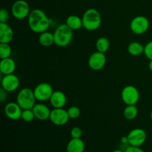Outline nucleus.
Masks as SVG:
<instances>
[{
    "label": "nucleus",
    "instance_id": "2",
    "mask_svg": "<svg viewBox=\"0 0 152 152\" xmlns=\"http://www.w3.org/2000/svg\"><path fill=\"white\" fill-rule=\"evenodd\" d=\"M83 28L88 31H94L99 28L102 24L100 13L95 8H89L83 15Z\"/></svg>",
    "mask_w": 152,
    "mask_h": 152
},
{
    "label": "nucleus",
    "instance_id": "19",
    "mask_svg": "<svg viewBox=\"0 0 152 152\" xmlns=\"http://www.w3.org/2000/svg\"><path fill=\"white\" fill-rule=\"evenodd\" d=\"M65 24L73 31H77L83 28V19L77 15H70L69 16H68Z\"/></svg>",
    "mask_w": 152,
    "mask_h": 152
},
{
    "label": "nucleus",
    "instance_id": "14",
    "mask_svg": "<svg viewBox=\"0 0 152 152\" xmlns=\"http://www.w3.org/2000/svg\"><path fill=\"white\" fill-rule=\"evenodd\" d=\"M35 114L36 119L41 121H45L50 118V112L51 111L50 108L48 107V105H45L43 103L36 104L32 108Z\"/></svg>",
    "mask_w": 152,
    "mask_h": 152
},
{
    "label": "nucleus",
    "instance_id": "20",
    "mask_svg": "<svg viewBox=\"0 0 152 152\" xmlns=\"http://www.w3.org/2000/svg\"><path fill=\"white\" fill-rule=\"evenodd\" d=\"M39 42L43 47H50L54 44V36L49 31H45L39 36Z\"/></svg>",
    "mask_w": 152,
    "mask_h": 152
},
{
    "label": "nucleus",
    "instance_id": "6",
    "mask_svg": "<svg viewBox=\"0 0 152 152\" xmlns=\"http://www.w3.org/2000/svg\"><path fill=\"white\" fill-rule=\"evenodd\" d=\"M121 99L126 105H136L140 100V92L134 86H126L121 92Z\"/></svg>",
    "mask_w": 152,
    "mask_h": 152
},
{
    "label": "nucleus",
    "instance_id": "30",
    "mask_svg": "<svg viewBox=\"0 0 152 152\" xmlns=\"http://www.w3.org/2000/svg\"><path fill=\"white\" fill-rule=\"evenodd\" d=\"M125 152H145L140 147L133 146V145H128L124 150Z\"/></svg>",
    "mask_w": 152,
    "mask_h": 152
},
{
    "label": "nucleus",
    "instance_id": "29",
    "mask_svg": "<svg viewBox=\"0 0 152 152\" xmlns=\"http://www.w3.org/2000/svg\"><path fill=\"white\" fill-rule=\"evenodd\" d=\"M71 136L72 138H75V139H78V138H81L82 135H83V132L82 129L80 127H74L71 130Z\"/></svg>",
    "mask_w": 152,
    "mask_h": 152
},
{
    "label": "nucleus",
    "instance_id": "4",
    "mask_svg": "<svg viewBox=\"0 0 152 152\" xmlns=\"http://www.w3.org/2000/svg\"><path fill=\"white\" fill-rule=\"evenodd\" d=\"M36 99L34 90L29 88L21 89L16 96V102L22 109H32L36 105Z\"/></svg>",
    "mask_w": 152,
    "mask_h": 152
},
{
    "label": "nucleus",
    "instance_id": "27",
    "mask_svg": "<svg viewBox=\"0 0 152 152\" xmlns=\"http://www.w3.org/2000/svg\"><path fill=\"white\" fill-rule=\"evenodd\" d=\"M144 55L149 60H152V40L148 42L144 47Z\"/></svg>",
    "mask_w": 152,
    "mask_h": 152
},
{
    "label": "nucleus",
    "instance_id": "5",
    "mask_svg": "<svg viewBox=\"0 0 152 152\" xmlns=\"http://www.w3.org/2000/svg\"><path fill=\"white\" fill-rule=\"evenodd\" d=\"M29 4L25 0H16L11 7V13L13 17L19 20L28 17L31 13Z\"/></svg>",
    "mask_w": 152,
    "mask_h": 152
},
{
    "label": "nucleus",
    "instance_id": "26",
    "mask_svg": "<svg viewBox=\"0 0 152 152\" xmlns=\"http://www.w3.org/2000/svg\"><path fill=\"white\" fill-rule=\"evenodd\" d=\"M68 116H69L70 119L71 120H75V119H77L81 114V111H80V108L77 106H71L68 108Z\"/></svg>",
    "mask_w": 152,
    "mask_h": 152
},
{
    "label": "nucleus",
    "instance_id": "23",
    "mask_svg": "<svg viewBox=\"0 0 152 152\" xmlns=\"http://www.w3.org/2000/svg\"><path fill=\"white\" fill-rule=\"evenodd\" d=\"M138 108L136 105H127L123 111V116L128 120H133L137 117Z\"/></svg>",
    "mask_w": 152,
    "mask_h": 152
},
{
    "label": "nucleus",
    "instance_id": "17",
    "mask_svg": "<svg viewBox=\"0 0 152 152\" xmlns=\"http://www.w3.org/2000/svg\"><path fill=\"white\" fill-rule=\"evenodd\" d=\"M16 68V62L12 58H6V59H1L0 61V71L3 75L13 74Z\"/></svg>",
    "mask_w": 152,
    "mask_h": 152
},
{
    "label": "nucleus",
    "instance_id": "1",
    "mask_svg": "<svg viewBox=\"0 0 152 152\" xmlns=\"http://www.w3.org/2000/svg\"><path fill=\"white\" fill-rule=\"evenodd\" d=\"M28 26L33 32L42 34L47 31L51 25V19L41 9H34L28 17Z\"/></svg>",
    "mask_w": 152,
    "mask_h": 152
},
{
    "label": "nucleus",
    "instance_id": "9",
    "mask_svg": "<svg viewBox=\"0 0 152 152\" xmlns=\"http://www.w3.org/2000/svg\"><path fill=\"white\" fill-rule=\"evenodd\" d=\"M49 120L55 126H62L68 123L70 117L68 116V111L63 108H53L50 112Z\"/></svg>",
    "mask_w": 152,
    "mask_h": 152
},
{
    "label": "nucleus",
    "instance_id": "10",
    "mask_svg": "<svg viewBox=\"0 0 152 152\" xmlns=\"http://www.w3.org/2000/svg\"><path fill=\"white\" fill-rule=\"evenodd\" d=\"M127 136L129 145L137 147H140L141 145H143L147 137L146 132L142 129H140V128L132 129Z\"/></svg>",
    "mask_w": 152,
    "mask_h": 152
},
{
    "label": "nucleus",
    "instance_id": "36",
    "mask_svg": "<svg viewBox=\"0 0 152 152\" xmlns=\"http://www.w3.org/2000/svg\"><path fill=\"white\" fill-rule=\"evenodd\" d=\"M151 93H152V90H151Z\"/></svg>",
    "mask_w": 152,
    "mask_h": 152
},
{
    "label": "nucleus",
    "instance_id": "13",
    "mask_svg": "<svg viewBox=\"0 0 152 152\" xmlns=\"http://www.w3.org/2000/svg\"><path fill=\"white\" fill-rule=\"evenodd\" d=\"M23 109L20 105L15 102H10L4 106V114L6 117L11 120H18L21 119Z\"/></svg>",
    "mask_w": 152,
    "mask_h": 152
},
{
    "label": "nucleus",
    "instance_id": "12",
    "mask_svg": "<svg viewBox=\"0 0 152 152\" xmlns=\"http://www.w3.org/2000/svg\"><path fill=\"white\" fill-rule=\"evenodd\" d=\"M19 79L13 74L4 75L1 79V88L7 92H13L16 91L19 87Z\"/></svg>",
    "mask_w": 152,
    "mask_h": 152
},
{
    "label": "nucleus",
    "instance_id": "32",
    "mask_svg": "<svg viewBox=\"0 0 152 152\" xmlns=\"http://www.w3.org/2000/svg\"><path fill=\"white\" fill-rule=\"evenodd\" d=\"M148 68H149L150 71L152 72V60H150L149 63H148Z\"/></svg>",
    "mask_w": 152,
    "mask_h": 152
},
{
    "label": "nucleus",
    "instance_id": "15",
    "mask_svg": "<svg viewBox=\"0 0 152 152\" xmlns=\"http://www.w3.org/2000/svg\"><path fill=\"white\" fill-rule=\"evenodd\" d=\"M49 101L53 108H63L67 102L66 95L61 91H55L50 96Z\"/></svg>",
    "mask_w": 152,
    "mask_h": 152
},
{
    "label": "nucleus",
    "instance_id": "3",
    "mask_svg": "<svg viewBox=\"0 0 152 152\" xmlns=\"http://www.w3.org/2000/svg\"><path fill=\"white\" fill-rule=\"evenodd\" d=\"M73 30L70 28L66 24H61L55 29L54 44L58 47L65 48L71 44L73 39Z\"/></svg>",
    "mask_w": 152,
    "mask_h": 152
},
{
    "label": "nucleus",
    "instance_id": "11",
    "mask_svg": "<svg viewBox=\"0 0 152 152\" xmlns=\"http://www.w3.org/2000/svg\"><path fill=\"white\" fill-rule=\"evenodd\" d=\"M106 61L107 59L105 53L96 51L89 56L88 64L91 69L94 71H99L105 67Z\"/></svg>",
    "mask_w": 152,
    "mask_h": 152
},
{
    "label": "nucleus",
    "instance_id": "21",
    "mask_svg": "<svg viewBox=\"0 0 152 152\" xmlns=\"http://www.w3.org/2000/svg\"><path fill=\"white\" fill-rule=\"evenodd\" d=\"M144 47H145V45L141 44L140 42H132L128 45V52L132 56H140L141 54L144 53Z\"/></svg>",
    "mask_w": 152,
    "mask_h": 152
},
{
    "label": "nucleus",
    "instance_id": "31",
    "mask_svg": "<svg viewBox=\"0 0 152 152\" xmlns=\"http://www.w3.org/2000/svg\"><path fill=\"white\" fill-rule=\"evenodd\" d=\"M120 141H121V143L123 144V145H129L128 136L123 137L121 138V140H120Z\"/></svg>",
    "mask_w": 152,
    "mask_h": 152
},
{
    "label": "nucleus",
    "instance_id": "28",
    "mask_svg": "<svg viewBox=\"0 0 152 152\" xmlns=\"http://www.w3.org/2000/svg\"><path fill=\"white\" fill-rule=\"evenodd\" d=\"M10 18V14L7 9L1 8L0 10V23H7Z\"/></svg>",
    "mask_w": 152,
    "mask_h": 152
},
{
    "label": "nucleus",
    "instance_id": "18",
    "mask_svg": "<svg viewBox=\"0 0 152 152\" xmlns=\"http://www.w3.org/2000/svg\"><path fill=\"white\" fill-rule=\"evenodd\" d=\"M85 142L81 138H72L67 144V152H83L85 151Z\"/></svg>",
    "mask_w": 152,
    "mask_h": 152
},
{
    "label": "nucleus",
    "instance_id": "22",
    "mask_svg": "<svg viewBox=\"0 0 152 152\" xmlns=\"http://www.w3.org/2000/svg\"><path fill=\"white\" fill-rule=\"evenodd\" d=\"M95 46L97 51L105 53L110 48V42L106 37H101L96 39Z\"/></svg>",
    "mask_w": 152,
    "mask_h": 152
},
{
    "label": "nucleus",
    "instance_id": "34",
    "mask_svg": "<svg viewBox=\"0 0 152 152\" xmlns=\"http://www.w3.org/2000/svg\"><path fill=\"white\" fill-rule=\"evenodd\" d=\"M150 117H151V120H152V111H151V114H150Z\"/></svg>",
    "mask_w": 152,
    "mask_h": 152
},
{
    "label": "nucleus",
    "instance_id": "25",
    "mask_svg": "<svg viewBox=\"0 0 152 152\" xmlns=\"http://www.w3.org/2000/svg\"><path fill=\"white\" fill-rule=\"evenodd\" d=\"M35 118V114H34L33 109H24L22 111L21 119L23 121L26 122V123H30V122H32Z\"/></svg>",
    "mask_w": 152,
    "mask_h": 152
},
{
    "label": "nucleus",
    "instance_id": "8",
    "mask_svg": "<svg viewBox=\"0 0 152 152\" xmlns=\"http://www.w3.org/2000/svg\"><path fill=\"white\" fill-rule=\"evenodd\" d=\"M34 92L37 100L42 102L50 100V96L53 93V89L51 85L49 83H42L36 86Z\"/></svg>",
    "mask_w": 152,
    "mask_h": 152
},
{
    "label": "nucleus",
    "instance_id": "7",
    "mask_svg": "<svg viewBox=\"0 0 152 152\" xmlns=\"http://www.w3.org/2000/svg\"><path fill=\"white\" fill-rule=\"evenodd\" d=\"M150 26L149 20L144 16H135L130 23V29L134 34L141 35L147 32Z\"/></svg>",
    "mask_w": 152,
    "mask_h": 152
},
{
    "label": "nucleus",
    "instance_id": "35",
    "mask_svg": "<svg viewBox=\"0 0 152 152\" xmlns=\"http://www.w3.org/2000/svg\"><path fill=\"white\" fill-rule=\"evenodd\" d=\"M83 152H88V151H84Z\"/></svg>",
    "mask_w": 152,
    "mask_h": 152
},
{
    "label": "nucleus",
    "instance_id": "33",
    "mask_svg": "<svg viewBox=\"0 0 152 152\" xmlns=\"http://www.w3.org/2000/svg\"><path fill=\"white\" fill-rule=\"evenodd\" d=\"M112 152H125L124 151H123V150H120V149H117V150H114V151Z\"/></svg>",
    "mask_w": 152,
    "mask_h": 152
},
{
    "label": "nucleus",
    "instance_id": "24",
    "mask_svg": "<svg viewBox=\"0 0 152 152\" xmlns=\"http://www.w3.org/2000/svg\"><path fill=\"white\" fill-rule=\"evenodd\" d=\"M12 48L9 43H0V58L1 59L10 57Z\"/></svg>",
    "mask_w": 152,
    "mask_h": 152
},
{
    "label": "nucleus",
    "instance_id": "16",
    "mask_svg": "<svg viewBox=\"0 0 152 152\" xmlns=\"http://www.w3.org/2000/svg\"><path fill=\"white\" fill-rule=\"evenodd\" d=\"M13 31L7 23H0V43H10L13 40Z\"/></svg>",
    "mask_w": 152,
    "mask_h": 152
}]
</instances>
